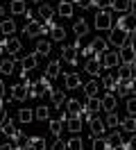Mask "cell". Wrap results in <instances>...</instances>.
Returning a JSON list of instances; mask_svg holds the SVG:
<instances>
[{"label":"cell","mask_w":136,"mask_h":150,"mask_svg":"<svg viewBox=\"0 0 136 150\" xmlns=\"http://www.w3.org/2000/svg\"><path fill=\"white\" fill-rule=\"evenodd\" d=\"M111 93L116 96V98H127V96H129V80H118L116 89H113Z\"/></svg>","instance_id":"cell-24"},{"label":"cell","mask_w":136,"mask_h":150,"mask_svg":"<svg viewBox=\"0 0 136 150\" xmlns=\"http://www.w3.org/2000/svg\"><path fill=\"white\" fill-rule=\"evenodd\" d=\"M18 64H20V73L34 71L36 66H39V55H36V52H30V55H25L23 59H18Z\"/></svg>","instance_id":"cell-6"},{"label":"cell","mask_w":136,"mask_h":150,"mask_svg":"<svg viewBox=\"0 0 136 150\" xmlns=\"http://www.w3.org/2000/svg\"><path fill=\"white\" fill-rule=\"evenodd\" d=\"M11 103H14V98H11L9 93H5V96H2V105H11Z\"/></svg>","instance_id":"cell-52"},{"label":"cell","mask_w":136,"mask_h":150,"mask_svg":"<svg viewBox=\"0 0 136 150\" xmlns=\"http://www.w3.org/2000/svg\"><path fill=\"white\" fill-rule=\"evenodd\" d=\"M66 112H68V116H80V112L84 109V105L77 100V98H66Z\"/></svg>","instance_id":"cell-11"},{"label":"cell","mask_w":136,"mask_h":150,"mask_svg":"<svg viewBox=\"0 0 136 150\" xmlns=\"http://www.w3.org/2000/svg\"><path fill=\"white\" fill-rule=\"evenodd\" d=\"M125 146H127L129 150H136V134H132V137L127 139V143H125Z\"/></svg>","instance_id":"cell-47"},{"label":"cell","mask_w":136,"mask_h":150,"mask_svg":"<svg viewBox=\"0 0 136 150\" xmlns=\"http://www.w3.org/2000/svg\"><path fill=\"white\" fill-rule=\"evenodd\" d=\"M104 127H107V130H118V127H120V114L109 112L107 118H104Z\"/></svg>","instance_id":"cell-27"},{"label":"cell","mask_w":136,"mask_h":150,"mask_svg":"<svg viewBox=\"0 0 136 150\" xmlns=\"http://www.w3.org/2000/svg\"><path fill=\"white\" fill-rule=\"evenodd\" d=\"M129 46H132V50L136 52V32H129Z\"/></svg>","instance_id":"cell-49"},{"label":"cell","mask_w":136,"mask_h":150,"mask_svg":"<svg viewBox=\"0 0 136 150\" xmlns=\"http://www.w3.org/2000/svg\"><path fill=\"white\" fill-rule=\"evenodd\" d=\"M14 71H16V59H2L0 62V75H14Z\"/></svg>","instance_id":"cell-29"},{"label":"cell","mask_w":136,"mask_h":150,"mask_svg":"<svg viewBox=\"0 0 136 150\" xmlns=\"http://www.w3.org/2000/svg\"><path fill=\"white\" fill-rule=\"evenodd\" d=\"M66 150H84V141L75 134L70 141H66Z\"/></svg>","instance_id":"cell-40"},{"label":"cell","mask_w":136,"mask_h":150,"mask_svg":"<svg viewBox=\"0 0 136 150\" xmlns=\"http://www.w3.org/2000/svg\"><path fill=\"white\" fill-rule=\"evenodd\" d=\"M34 118H36V121H48V118H50V107L39 105V107L34 109Z\"/></svg>","instance_id":"cell-38"},{"label":"cell","mask_w":136,"mask_h":150,"mask_svg":"<svg viewBox=\"0 0 136 150\" xmlns=\"http://www.w3.org/2000/svg\"><path fill=\"white\" fill-rule=\"evenodd\" d=\"M73 32H75V37H77V39H84L91 32V25L86 23V18H77L75 23H73Z\"/></svg>","instance_id":"cell-9"},{"label":"cell","mask_w":136,"mask_h":150,"mask_svg":"<svg viewBox=\"0 0 136 150\" xmlns=\"http://www.w3.org/2000/svg\"><path fill=\"white\" fill-rule=\"evenodd\" d=\"M63 86L68 89V91H75V89H80L82 86V80L77 73H66L63 75Z\"/></svg>","instance_id":"cell-10"},{"label":"cell","mask_w":136,"mask_h":150,"mask_svg":"<svg viewBox=\"0 0 136 150\" xmlns=\"http://www.w3.org/2000/svg\"><path fill=\"white\" fill-rule=\"evenodd\" d=\"M63 130H66V123H63V121H59V118H50V132H52L54 137H59Z\"/></svg>","instance_id":"cell-36"},{"label":"cell","mask_w":136,"mask_h":150,"mask_svg":"<svg viewBox=\"0 0 136 150\" xmlns=\"http://www.w3.org/2000/svg\"><path fill=\"white\" fill-rule=\"evenodd\" d=\"M120 130L129 132V134H136V118H134V116H129V114L120 116Z\"/></svg>","instance_id":"cell-16"},{"label":"cell","mask_w":136,"mask_h":150,"mask_svg":"<svg viewBox=\"0 0 136 150\" xmlns=\"http://www.w3.org/2000/svg\"><path fill=\"white\" fill-rule=\"evenodd\" d=\"M50 50H52V46H50V41H48V39H39V41H36V55L39 57H48L50 55Z\"/></svg>","instance_id":"cell-28"},{"label":"cell","mask_w":136,"mask_h":150,"mask_svg":"<svg viewBox=\"0 0 136 150\" xmlns=\"http://www.w3.org/2000/svg\"><path fill=\"white\" fill-rule=\"evenodd\" d=\"M129 2H132V0H111V7H109V9L127 14V11H129Z\"/></svg>","instance_id":"cell-33"},{"label":"cell","mask_w":136,"mask_h":150,"mask_svg":"<svg viewBox=\"0 0 136 150\" xmlns=\"http://www.w3.org/2000/svg\"><path fill=\"white\" fill-rule=\"evenodd\" d=\"M66 130L73 132V134H80V130H82L80 116H68V118H66Z\"/></svg>","instance_id":"cell-30"},{"label":"cell","mask_w":136,"mask_h":150,"mask_svg":"<svg viewBox=\"0 0 136 150\" xmlns=\"http://www.w3.org/2000/svg\"><path fill=\"white\" fill-rule=\"evenodd\" d=\"M5 52V39H0V55Z\"/></svg>","instance_id":"cell-57"},{"label":"cell","mask_w":136,"mask_h":150,"mask_svg":"<svg viewBox=\"0 0 136 150\" xmlns=\"http://www.w3.org/2000/svg\"><path fill=\"white\" fill-rule=\"evenodd\" d=\"M129 11H132V14H136V0H132V2H129Z\"/></svg>","instance_id":"cell-56"},{"label":"cell","mask_w":136,"mask_h":150,"mask_svg":"<svg viewBox=\"0 0 136 150\" xmlns=\"http://www.w3.org/2000/svg\"><path fill=\"white\" fill-rule=\"evenodd\" d=\"M23 16H25V18H27V21H32V18H34V11H30V9H27V11H25V14H23Z\"/></svg>","instance_id":"cell-55"},{"label":"cell","mask_w":136,"mask_h":150,"mask_svg":"<svg viewBox=\"0 0 136 150\" xmlns=\"http://www.w3.org/2000/svg\"><path fill=\"white\" fill-rule=\"evenodd\" d=\"M0 150H14V146L11 143H0Z\"/></svg>","instance_id":"cell-54"},{"label":"cell","mask_w":136,"mask_h":150,"mask_svg":"<svg viewBox=\"0 0 136 150\" xmlns=\"http://www.w3.org/2000/svg\"><path fill=\"white\" fill-rule=\"evenodd\" d=\"M91 2H93V7H98V11L111 7V0H91Z\"/></svg>","instance_id":"cell-44"},{"label":"cell","mask_w":136,"mask_h":150,"mask_svg":"<svg viewBox=\"0 0 136 150\" xmlns=\"http://www.w3.org/2000/svg\"><path fill=\"white\" fill-rule=\"evenodd\" d=\"M118 150H129V148H127V146H120V148H118Z\"/></svg>","instance_id":"cell-60"},{"label":"cell","mask_w":136,"mask_h":150,"mask_svg":"<svg viewBox=\"0 0 136 150\" xmlns=\"http://www.w3.org/2000/svg\"><path fill=\"white\" fill-rule=\"evenodd\" d=\"M77 50H80V39L73 46H61V57L68 64H77Z\"/></svg>","instance_id":"cell-5"},{"label":"cell","mask_w":136,"mask_h":150,"mask_svg":"<svg viewBox=\"0 0 136 150\" xmlns=\"http://www.w3.org/2000/svg\"><path fill=\"white\" fill-rule=\"evenodd\" d=\"M132 73H134V71H132V64H120L116 75L120 77V80H132Z\"/></svg>","instance_id":"cell-39"},{"label":"cell","mask_w":136,"mask_h":150,"mask_svg":"<svg viewBox=\"0 0 136 150\" xmlns=\"http://www.w3.org/2000/svg\"><path fill=\"white\" fill-rule=\"evenodd\" d=\"M91 148L93 150H107V139H104V137H95Z\"/></svg>","instance_id":"cell-42"},{"label":"cell","mask_w":136,"mask_h":150,"mask_svg":"<svg viewBox=\"0 0 136 150\" xmlns=\"http://www.w3.org/2000/svg\"><path fill=\"white\" fill-rule=\"evenodd\" d=\"M9 96L14 98V103H20V100H27V91L23 84H14L9 89Z\"/></svg>","instance_id":"cell-22"},{"label":"cell","mask_w":136,"mask_h":150,"mask_svg":"<svg viewBox=\"0 0 136 150\" xmlns=\"http://www.w3.org/2000/svg\"><path fill=\"white\" fill-rule=\"evenodd\" d=\"M9 11H11L14 16H20V14L27 11V2H23V0H11V2H9Z\"/></svg>","instance_id":"cell-31"},{"label":"cell","mask_w":136,"mask_h":150,"mask_svg":"<svg viewBox=\"0 0 136 150\" xmlns=\"http://www.w3.org/2000/svg\"><path fill=\"white\" fill-rule=\"evenodd\" d=\"M0 32H2L5 37H11V34L16 32V21L14 18H2L0 21Z\"/></svg>","instance_id":"cell-26"},{"label":"cell","mask_w":136,"mask_h":150,"mask_svg":"<svg viewBox=\"0 0 136 150\" xmlns=\"http://www.w3.org/2000/svg\"><path fill=\"white\" fill-rule=\"evenodd\" d=\"M77 52H80L82 57H86V59H89V57H93V50H91L89 46H86V48H82V50H77Z\"/></svg>","instance_id":"cell-48"},{"label":"cell","mask_w":136,"mask_h":150,"mask_svg":"<svg viewBox=\"0 0 136 150\" xmlns=\"http://www.w3.org/2000/svg\"><path fill=\"white\" fill-rule=\"evenodd\" d=\"M113 28V18L109 9H100L95 14V30H111Z\"/></svg>","instance_id":"cell-3"},{"label":"cell","mask_w":136,"mask_h":150,"mask_svg":"<svg viewBox=\"0 0 136 150\" xmlns=\"http://www.w3.org/2000/svg\"><path fill=\"white\" fill-rule=\"evenodd\" d=\"M16 121L23 123V125H25V123H32V121H34V109H30V107H20L18 114H16Z\"/></svg>","instance_id":"cell-21"},{"label":"cell","mask_w":136,"mask_h":150,"mask_svg":"<svg viewBox=\"0 0 136 150\" xmlns=\"http://www.w3.org/2000/svg\"><path fill=\"white\" fill-rule=\"evenodd\" d=\"M116 28L125 30V32H136V14H123L116 21Z\"/></svg>","instance_id":"cell-4"},{"label":"cell","mask_w":136,"mask_h":150,"mask_svg":"<svg viewBox=\"0 0 136 150\" xmlns=\"http://www.w3.org/2000/svg\"><path fill=\"white\" fill-rule=\"evenodd\" d=\"M84 71L89 75H100V71H102V64H100L98 57H89L86 62H84Z\"/></svg>","instance_id":"cell-15"},{"label":"cell","mask_w":136,"mask_h":150,"mask_svg":"<svg viewBox=\"0 0 136 150\" xmlns=\"http://www.w3.org/2000/svg\"><path fill=\"white\" fill-rule=\"evenodd\" d=\"M89 48L93 50V55H95V57H100L102 52H107V50H109V43H107V39L95 37L93 41H91V46H89Z\"/></svg>","instance_id":"cell-13"},{"label":"cell","mask_w":136,"mask_h":150,"mask_svg":"<svg viewBox=\"0 0 136 150\" xmlns=\"http://www.w3.org/2000/svg\"><path fill=\"white\" fill-rule=\"evenodd\" d=\"M7 93V89H5V80H0V100H2V96Z\"/></svg>","instance_id":"cell-53"},{"label":"cell","mask_w":136,"mask_h":150,"mask_svg":"<svg viewBox=\"0 0 136 150\" xmlns=\"http://www.w3.org/2000/svg\"><path fill=\"white\" fill-rule=\"evenodd\" d=\"M36 14H39V18H41V21H52L57 11H54L52 5H48V2H41V5H39V9H36Z\"/></svg>","instance_id":"cell-14"},{"label":"cell","mask_w":136,"mask_h":150,"mask_svg":"<svg viewBox=\"0 0 136 150\" xmlns=\"http://www.w3.org/2000/svg\"><path fill=\"white\" fill-rule=\"evenodd\" d=\"M107 43H111L116 50H120L123 46L129 43V32H125V30H120V28H111V34H109Z\"/></svg>","instance_id":"cell-1"},{"label":"cell","mask_w":136,"mask_h":150,"mask_svg":"<svg viewBox=\"0 0 136 150\" xmlns=\"http://www.w3.org/2000/svg\"><path fill=\"white\" fill-rule=\"evenodd\" d=\"M118 80H120L118 75H104V77H102V86H104L107 91H113L116 84H118Z\"/></svg>","instance_id":"cell-37"},{"label":"cell","mask_w":136,"mask_h":150,"mask_svg":"<svg viewBox=\"0 0 136 150\" xmlns=\"http://www.w3.org/2000/svg\"><path fill=\"white\" fill-rule=\"evenodd\" d=\"M127 114H129V116H136V96L127 98Z\"/></svg>","instance_id":"cell-43"},{"label":"cell","mask_w":136,"mask_h":150,"mask_svg":"<svg viewBox=\"0 0 136 150\" xmlns=\"http://www.w3.org/2000/svg\"><path fill=\"white\" fill-rule=\"evenodd\" d=\"M129 93H132V96H136V75L132 77V80H129Z\"/></svg>","instance_id":"cell-50"},{"label":"cell","mask_w":136,"mask_h":150,"mask_svg":"<svg viewBox=\"0 0 136 150\" xmlns=\"http://www.w3.org/2000/svg\"><path fill=\"white\" fill-rule=\"evenodd\" d=\"M82 91H84L86 98H95V93L100 91V82L98 80H89L86 84H82Z\"/></svg>","instance_id":"cell-23"},{"label":"cell","mask_w":136,"mask_h":150,"mask_svg":"<svg viewBox=\"0 0 136 150\" xmlns=\"http://www.w3.org/2000/svg\"><path fill=\"white\" fill-rule=\"evenodd\" d=\"M82 105H84V109H86V112H91L93 116H95V112H100V109H102L98 96H95V98H86V103H82Z\"/></svg>","instance_id":"cell-32"},{"label":"cell","mask_w":136,"mask_h":150,"mask_svg":"<svg viewBox=\"0 0 136 150\" xmlns=\"http://www.w3.org/2000/svg\"><path fill=\"white\" fill-rule=\"evenodd\" d=\"M0 21H2V5H0Z\"/></svg>","instance_id":"cell-61"},{"label":"cell","mask_w":136,"mask_h":150,"mask_svg":"<svg viewBox=\"0 0 136 150\" xmlns=\"http://www.w3.org/2000/svg\"><path fill=\"white\" fill-rule=\"evenodd\" d=\"M30 2H39V5H41V2H45V0H30Z\"/></svg>","instance_id":"cell-59"},{"label":"cell","mask_w":136,"mask_h":150,"mask_svg":"<svg viewBox=\"0 0 136 150\" xmlns=\"http://www.w3.org/2000/svg\"><path fill=\"white\" fill-rule=\"evenodd\" d=\"M50 100H52L54 107H61V105L66 103V93L59 91V89H52V91H50Z\"/></svg>","instance_id":"cell-34"},{"label":"cell","mask_w":136,"mask_h":150,"mask_svg":"<svg viewBox=\"0 0 136 150\" xmlns=\"http://www.w3.org/2000/svg\"><path fill=\"white\" fill-rule=\"evenodd\" d=\"M132 71L136 73V57H134V62H132Z\"/></svg>","instance_id":"cell-58"},{"label":"cell","mask_w":136,"mask_h":150,"mask_svg":"<svg viewBox=\"0 0 136 150\" xmlns=\"http://www.w3.org/2000/svg\"><path fill=\"white\" fill-rule=\"evenodd\" d=\"M20 48H23L20 39H5V52H7L9 57H16L18 52H20Z\"/></svg>","instance_id":"cell-12"},{"label":"cell","mask_w":136,"mask_h":150,"mask_svg":"<svg viewBox=\"0 0 136 150\" xmlns=\"http://www.w3.org/2000/svg\"><path fill=\"white\" fill-rule=\"evenodd\" d=\"M89 132H91V137L95 139V137H104V132H107V127H104V121L102 118H98V116H93L89 123Z\"/></svg>","instance_id":"cell-7"},{"label":"cell","mask_w":136,"mask_h":150,"mask_svg":"<svg viewBox=\"0 0 136 150\" xmlns=\"http://www.w3.org/2000/svg\"><path fill=\"white\" fill-rule=\"evenodd\" d=\"M118 57H120V64H132L134 57H136V52L132 50V46L127 43V46H123L120 50H118Z\"/></svg>","instance_id":"cell-19"},{"label":"cell","mask_w":136,"mask_h":150,"mask_svg":"<svg viewBox=\"0 0 136 150\" xmlns=\"http://www.w3.org/2000/svg\"><path fill=\"white\" fill-rule=\"evenodd\" d=\"M73 5H77L80 9H89V7H93V2L91 0H70Z\"/></svg>","instance_id":"cell-46"},{"label":"cell","mask_w":136,"mask_h":150,"mask_svg":"<svg viewBox=\"0 0 136 150\" xmlns=\"http://www.w3.org/2000/svg\"><path fill=\"white\" fill-rule=\"evenodd\" d=\"M98 59H100V64H102V68H109V71H113V68H118V66H120L118 50H107V52H102Z\"/></svg>","instance_id":"cell-2"},{"label":"cell","mask_w":136,"mask_h":150,"mask_svg":"<svg viewBox=\"0 0 136 150\" xmlns=\"http://www.w3.org/2000/svg\"><path fill=\"white\" fill-rule=\"evenodd\" d=\"M0 132H2V134H7V137H14V134H16V123L11 121V118H7V121L2 123V125H0Z\"/></svg>","instance_id":"cell-35"},{"label":"cell","mask_w":136,"mask_h":150,"mask_svg":"<svg viewBox=\"0 0 136 150\" xmlns=\"http://www.w3.org/2000/svg\"><path fill=\"white\" fill-rule=\"evenodd\" d=\"M7 118H9V116H7V112H5V105H0V125L7 121Z\"/></svg>","instance_id":"cell-51"},{"label":"cell","mask_w":136,"mask_h":150,"mask_svg":"<svg viewBox=\"0 0 136 150\" xmlns=\"http://www.w3.org/2000/svg\"><path fill=\"white\" fill-rule=\"evenodd\" d=\"M27 148L30 150H48V143H45L43 137H27Z\"/></svg>","instance_id":"cell-25"},{"label":"cell","mask_w":136,"mask_h":150,"mask_svg":"<svg viewBox=\"0 0 136 150\" xmlns=\"http://www.w3.org/2000/svg\"><path fill=\"white\" fill-rule=\"evenodd\" d=\"M54 11H57L61 18H70L73 11H75V5H73L70 0H61V2H59V7H57Z\"/></svg>","instance_id":"cell-17"},{"label":"cell","mask_w":136,"mask_h":150,"mask_svg":"<svg viewBox=\"0 0 136 150\" xmlns=\"http://www.w3.org/2000/svg\"><path fill=\"white\" fill-rule=\"evenodd\" d=\"M50 39H54V41H63V39H66V30L54 25V28L50 30Z\"/></svg>","instance_id":"cell-41"},{"label":"cell","mask_w":136,"mask_h":150,"mask_svg":"<svg viewBox=\"0 0 136 150\" xmlns=\"http://www.w3.org/2000/svg\"><path fill=\"white\" fill-rule=\"evenodd\" d=\"M23 34L27 39H39L41 37V21H27V25L23 28Z\"/></svg>","instance_id":"cell-8"},{"label":"cell","mask_w":136,"mask_h":150,"mask_svg":"<svg viewBox=\"0 0 136 150\" xmlns=\"http://www.w3.org/2000/svg\"><path fill=\"white\" fill-rule=\"evenodd\" d=\"M100 105H102V112H116V107H118V98L113 93H107L102 100H100Z\"/></svg>","instance_id":"cell-18"},{"label":"cell","mask_w":136,"mask_h":150,"mask_svg":"<svg viewBox=\"0 0 136 150\" xmlns=\"http://www.w3.org/2000/svg\"><path fill=\"white\" fill-rule=\"evenodd\" d=\"M59 75H61V64H59L57 59H52V62L48 64V68H45V77H48V80H57Z\"/></svg>","instance_id":"cell-20"},{"label":"cell","mask_w":136,"mask_h":150,"mask_svg":"<svg viewBox=\"0 0 136 150\" xmlns=\"http://www.w3.org/2000/svg\"><path fill=\"white\" fill-rule=\"evenodd\" d=\"M50 150H66V141H61L59 137H57V139L50 143Z\"/></svg>","instance_id":"cell-45"}]
</instances>
